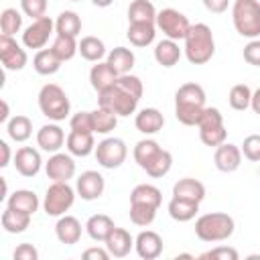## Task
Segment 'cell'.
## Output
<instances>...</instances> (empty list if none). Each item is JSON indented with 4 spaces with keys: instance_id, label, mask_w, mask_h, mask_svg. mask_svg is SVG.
Wrapping results in <instances>:
<instances>
[{
    "instance_id": "f907efd6",
    "label": "cell",
    "mask_w": 260,
    "mask_h": 260,
    "mask_svg": "<svg viewBox=\"0 0 260 260\" xmlns=\"http://www.w3.org/2000/svg\"><path fill=\"white\" fill-rule=\"evenodd\" d=\"M242 55H244V61L248 65L260 67V39H250V43L244 47Z\"/></svg>"
},
{
    "instance_id": "4dcf8cb0",
    "label": "cell",
    "mask_w": 260,
    "mask_h": 260,
    "mask_svg": "<svg viewBox=\"0 0 260 260\" xmlns=\"http://www.w3.org/2000/svg\"><path fill=\"white\" fill-rule=\"evenodd\" d=\"M61 59L55 55V51L49 47V49H41L35 53L32 57V67L39 75H53L61 69Z\"/></svg>"
},
{
    "instance_id": "9f6ffc18",
    "label": "cell",
    "mask_w": 260,
    "mask_h": 260,
    "mask_svg": "<svg viewBox=\"0 0 260 260\" xmlns=\"http://www.w3.org/2000/svg\"><path fill=\"white\" fill-rule=\"evenodd\" d=\"M250 108L254 110V114L260 116V87L256 91H252V102H250Z\"/></svg>"
},
{
    "instance_id": "bcb514c9",
    "label": "cell",
    "mask_w": 260,
    "mask_h": 260,
    "mask_svg": "<svg viewBox=\"0 0 260 260\" xmlns=\"http://www.w3.org/2000/svg\"><path fill=\"white\" fill-rule=\"evenodd\" d=\"M242 154L252 160V162H260V134H250L244 138L242 142Z\"/></svg>"
},
{
    "instance_id": "52a82bcc",
    "label": "cell",
    "mask_w": 260,
    "mask_h": 260,
    "mask_svg": "<svg viewBox=\"0 0 260 260\" xmlns=\"http://www.w3.org/2000/svg\"><path fill=\"white\" fill-rule=\"evenodd\" d=\"M75 189L69 183H59L53 181L47 191H45V199H43V209L47 215L51 217H61L65 215V211L71 209V205L75 203Z\"/></svg>"
},
{
    "instance_id": "d4e9b609",
    "label": "cell",
    "mask_w": 260,
    "mask_h": 260,
    "mask_svg": "<svg viewBox=\"0 0 260 260\" xmlns=\"http://www.w3.org/2000/svg\"><path fill=\"white\" fill-rule=\"evenodd\" d=\"M6 207L32 215L39 209V197L30 189H16L12 195L6 197Z\"/></svg>"
},
{
    "instance_id": "74e56055",
    "label": "cell",
    "mask_w": 260,
    "mask_h": 260,
    "mask_svg": "<svg viewBox=\"0 0 260 260\" xmlns=\"http://www.w3.org/2000/svg\"><path fill=\"white\" fill-rule=\"evenodd\" d=\"M171 167H173V154H171L169 150L160 148V150L154 154V158L144 167V171H146L148 177L160 179V177H165V175L171 171Z\"/></svg>"
},
{
    "instance_id": "836d02e7",
    "label": "cell",
    "mask_w": 260,
    "mask_h": 260,
    "mask_svg": "<svg viewBox=\"0 0 260 260\" xmlns=\"http://www.w3.org/2000/svg\"><path fill=\"white\" fill-rule=\"evenodd\" d=\"M128 22H156V8L150 0H132L128 6Z\"/></svg>"
},
{
    "instance_id": "681fc988",
    "label": "cell",
    "mask_w": 260,
    "mask_h": 260,
    "mask_svg": "<svg viewBox=\"0 0 260 260\" xmlns=\"http://www.w3.org/2000/svg\"><path fill=\"white\" fill-rule=\"evenodd\" d=\"M223 124V116L217 108H203V114L199 118L197 128H211V126H221Z\"/></svg>"
},
{
    "instance_id": "4316f807",
    "label": "cell",
    "mask_w": 260,
    "mask_h": 260,
    "mask_svg": "<svg viewBox=\"0 0 260 260\" xmlns=\"http://www.w3.org/2000/svg\"><path fill=\"white\" fill-rule=\"evenodd\" d=\"M118 79V73L112 69V65L108 61H98L91 69H89V83L95 91H104L106 87H110L114 81Z\"/></svg>"
},
{
    "instance_id": "9a60e30c",
    "label": "cell",
    "mask_w": 260,
    "mask_h": 260,
    "mask_svg": "<svg viewBox=\"0 0 260 260\" xmlns=\"http://www.w3.org/2000/svg\"><path fill=\"white\" fill-rule=\"evenodd\" d=\"M213 162H215L217 171H221V173H234L242 165V148L238 144L223 142V144H219L215 148Z\"/></svg>"
},
{
    "instance_id": "ffe728a7",
    "label": "cell",
    "mask_w": 260,
    "mask_h": 260,
    "mask_svg": "<svg viewBox=\"0 0 260 260\" xmlns=\"http://www.w3.org/2000/svg\"><path fill=\"white\" fill-rule=\"evenodd\" d=\"M134 126H136L138 132L150 136V134H156V132L162 130V126H165V116H162L160 110H156V108H142V110L136 114V118H134Z\"/></svg>"
},
{
    "instance_id": "680465c9",
    "label": "cell",
    "mask_w": 260,
    "mask_h": 260,
    "mask_svg": "<svg viewBox=\"0 0 260 260\" xmlns=\"http://www.w3.org/2000/svg\"><path fill=\"white\" fill-rule=\"evenodd\" d=\"M112 2H114V0H91V4L98 6V8H108Z\"/></svg>"
},
{
    "instance_id": "7bdbcfd3",
    "label": "cell",
    "mask_w": 260,
    "mask_h": 260,
    "mask_svg": "<svg viewBox=\"0 0 260 260\" xmlns=\"http://www.w3.org/2000/svg\"><path fill=\"white\" fill-rule=\"evenodd\" d=\"M22 28V14L16 8H4L0 14V30L2 35L14 37Z\"/></svg>"
},
{
    "instance_id": "484cf974",
    "label": "cell",
    "mask_w": 260,
    "mask_h": 260,
    "mask_svg": "<svg viewBox=\"0 0 260 260\" xmlns=\"http://www.w3.org/2000/svg\"><path fill=\"white\" fill-rule=\"evenodd\" d=\"M114 228H116L114 219L106 213H95L85 221V232L93 242H106V238L112 234Z\"/></svg>"
},
{
    "instance_id": "ee69618b",
    "label": "cell",
    "mask_w": 260,
    "mask_h": 260,
    "mask_svg": "<svg viewBox=\"0 0 260 260\" xmlns=\"http://www.w3.org/2000/svg\"><path fill=\"white\" fill-rule=\"evenodd\" d=\"M228 138V130L225 126H211V128H199V140L205 144V146H213L217 148L219 144H223Z\"/></svg>"
},
{
    "instance_id": "9c48e42d",
    "label": "cell",
    "mask_w": 260,
    "mask_h": 260,
    "mask_svg": "<svg viewBox=\"0 0 260 260\" xmlns=\"http://www.w3.org/2000/svg\"><path fill=\"white\" fill-rule=\"evenodd\" d=\"M126 156H128V146H126V142L122 138L110 136V138H104L102 142H98V146H95V160L104 169L122 167Z\"/></svg>"
},
{
    "instance_id": "1f68e13d",
    "label": "cell",
    "mask_w": 260,
    "mask_h": 260,
    "mask_svg": "<svg viewBox=\"0 0 260 260\" xmlns=\"http://www.w3.org/2000/svg\"><path fill=\"white\" fill-rule=\"evenodd\" d=\"M130 203H144V205H152V207H160L162 203V193L158 187L150 185V183H140L132 189L130 193Z\"/></svg>"
},
{
    "instance_id": "ba28073f",
    "label": "cell",
    "mask_w": 260,
    "mask_h": 260,
    "mask_svg": "<svg viewBox=\"0 0 260 260\" xmlns=\"http://www.w3.org/2000/svg\"><path fill=\"white\" fill-rule=\"evenodd\" d=\"M156 28L167 37V39H173V41H183L185 35L189 32L191 28V22L189 18L179 12L177 8H162L156 12Z\"/></svg>"
},
{
    "instance_id": "7402d4cb",
    "label": "cell",
    "mask_w": 260,
    "mask_h": 260,
    "mask_svg": "<svg viewBox=\"0 0 260 260\" xmlns=\"http://www.w3.org/2000/svg\"><path fill=\"white\" fill-rule=\"evenodd\" d=\"M173 197H183L201 203L205 199V185L193 177H183L173 185Z\"/></svg>"
},
{
    "instance_id": "7dc6e473",
    "label": "cell",
    "mask_w": 260,
    "mask_h": 260,
    "mask_svg": "<svg viewBox=\"0 0 260 260\" xmlns=\"http://www.w3.org/2000/svg\"><path fill=\"white\" fill-rule=\"evenodd\" d=\"M69 128L75 132H93V120H91V112H77L69 118Z\"/></svg>"
},
{
    "instance_id": "ac0fdd59",
    "label": "cell",
    "mask_w": 260,
    "mask_h": 260,
    "mask_svg": "<svg viewBox=\"0 0 260 260\" xmlns=\"http://www.w3.org/2000/svg\"><path fill=\"white\" fill-rule=\"evenodd\" d=\"M104 244H106L110 256H114V258H124V256H128L130 250L134 248V238L130 236L128 230L116 225V228L112 230V234L106 238Z\"/></svg>"
},
{
    "instance_id": "6f0895ef",
    "label": "cell",
    "mask_w": 260,
    "mask_h": 260,
    "mask_svg": "<svg viewBox=\"0 0 260 260\" xmlns=\"http://www.w3.org/2000/svg\"><path fill=\"white\" fill-rule=\"evenodd\" d=\"M8 114H10V110H8V102L6 100H2V114H0V124H6L10 118H8Z\"/></svg>"
},
{
    "instance_id": "d590c367",
    "label": "cell",
    "mask_w": 260,
    "mask_h": 260,
    "mask_svg": "<svg viewBox=\"0 0 260 260\" xmlns=\"http://www.w3.org/2000/svg\"><path fill=\"white\" fill-rule=\"evenodd\" d=\"M79 55H81L85 61L98 63V61H102V59L108 55V51H106V45H104L102 39L89 35V37H83V39L79 41Z\"/></svg>"
},
{
    "instance_id": "6125c7cd",
    "label": "cell",
    "mask_w": 260,
    "mask_h": 260,
    "mask_svg": "<svg viewBox=\"0 0 260 260\" xmlns=\"http://www.w3.org/2000/svg\"><path fill=\"white\" fill-rule=\"evenodd\" d=\"M258 175H260V171H258Z\"/></svg>"
},
{
    "instance_id": "f6af8a7d",
    "label": "cell",
    "mask_w": 260,
    "mask_h": 260,
    "mask_svg": "<svg viewBox=\"0 0 260 260\" xmlns=\"http://www.w3.org/2000/svg\"><path fill=\"white\" fill-rule=\"evenodd\" d=\"M199 258L201 260H238L240 254L232 246H217V248H211V250L199 254Z\"/></svg>"
},
{
    "instance_id": "816d5d0a",
    "label": "cell",
    "mask_w": 260,
    "mask_h": 260,
    "mask_svg": "<svg viewBox=\"0 0 260 260\" xmlns=\"http://www.w3.org/2000/svg\"><path fill=\"white\" fill-rule=\"evenodd\" d=\"M14 260H37L39 258V250L32 246V244H18L14 254H12Z\"/></svg>"
},
{
    "instance_id": "f35d334b",
    "label": "cell",
    "mask_w": 260,
    "mask_h": 260,
    "mask_svg": "<svg viewBox=\"0 0 260 260\" xmlns=\"http://www.w3.org/2000/svg\"><path fill=\"white\" fill-rule=\"evenodd\" d=\"M51 49L55 51V55L61 61H69L79 53V43L75 41V37H67V35H57L55 32V41H53Z\"/></svg>"
},
{
    "instance_id": "cb8c5ba5",
    "label": "cell",
    "mask_w": 260,
    "mask_h": 260,
    "mask_svg": "<svg viewBox=\"0 0 260 260\" xmlns=\"http://www.w3.org/2000/svg\"><path fill=\"white\" fill-rule=\"evenodd\" d=\"M181 59V47L179 41L162 39L154 45V61L162 67H175Z\"/></svg>"
},
{
    "instance_id": "8d00e7d4",
    "label": "cell",
    "mask_w": 260,
    "mask_h": 260,
    "mask_svg": "<svg viewBox=\"0 0 260 260\" xmlns=\"http://www.w3.org/2000/svg\"><path fill=\"white\" fill-rule=\"evenodd\" d=\"M91 120H93V132L95 134H110L118 126V116L112 110L102 108V106H98L91 112Z\"/></svg>"
},
{
    "instance_id": "db71d44e",
    "label": "cell",
    "mask_w": 260,
    "mask_h": 260,
    "mask_svg": "<svg viewBox=\"0 0 260 260\" xmlns=\"http://www.w3.org/2000/svg\"><path fill=\"white\" fill-rule=\"evenodd\" d=\"M203 6H205L209 12H213V14H221V12L228 10L230 0H203Z\"/></svg>"
},
{
    "instance_id": "7c38bea8",
    "label": "cell",
    "mask_w": 260,
    "mask_h": 260,
    "mask_svg": "<svg viewBox=\"0 0 260 260\" xmlns=\"http://www.w3.org/2000/svg\"><path fill=\"white\" fill-rule=\"evenodd\" d=\"M45 173L51 181H59V183H69V179H73L75 175V160L73 154L67 152H53L49 156V160L45 162Z\"/></svg>"
},
{
    "instance_id": "277c9868",
    "label": "cell",
    "mask_w": 260,
    "mask_h": 260,
    "mask_svg": "<svg viewBox=\"0 0 260 260\" xmlns=\"http://www.w3.org/2000/svg\"><path fill=\"white\" fill-rule=\"evenodd\" d=\"M234 217L223 211L203 213L195 221V236L201 242H223L234 234Z\"/></svg>"
},
{
    "instance_id": "5b68a950",
    "label": "cell",
    "mask_w": 260,
    "mask_h": 260,
    "mask_svg": "<svg viewBox=\"0 0 260 260\" xmlns=\"http://www.w3.org/2000/svg\"><path fill=\"white\" fill-rule=\"evenodd\" d=\"M232 22L240 37H260V0H234Z\"/></svg>"
},
{
    "instance_id": "30bf717a",
    "label": "cell",
    "mask_w": 260,
    "mask_h": 260,
    "mask_svg": "<svg viewBox=\"0 0 260 260\" xmlns=\"http://www.w3.org/2000/svg\"><path fill=\"white\" fill-rule=\"evenodd\" d=\"M53 32H55V20L45 14V16H41V18L32 20V22L24 28V32H22V45H24L26 49H37V51H41V49H45V45L49 43V39L53 37Z\"/></svg>"
},
{
    "instance_id": "7a4b0ae2",
    "label": "cell",
    "mask_w": 260,
    "mask_h": 260,
    "mask_svg": "<svg viewBox=\"0 0 260 260\" xmlns=\"http://www.w3.org/2000/svg\"><path fill=\"white\" fill-rule=\"evenodd\" d=\"M205 108V89L195 83H183L175 91V118L185 126H197Z\"/></svg>"
},
{
    "instance_id": "44dd1931",
    "label": "cell",
    "mask_w": 260,
    "mask_h": 260,
    "mask_svg": "<svg viewBox=\"0 0 260 260\" xmlns=\"http://www.w3.org/2000/svg\"><path fill=\"white\" fill-rule=\"evenodd\" d=\"M65 146H67V152L73 154V156H89L91 152H95V140H93L91 132H75V130H71L67 134Z\"/></svg>"
},
{
    "instance_id": "c3c4849f",
    "label": "cell",
    "mask_w": 260,
    "mask_h": 260,
    "mask_svg": "<svg viewBox=\"0 0 260 260\" xmlns=\"http://www.w3.org/2000/svg\"><path fill=\"white\" fill-rule=\"evenodd\" d=\"M20 8L26 16H30L32 20L45 16L47 12V0H20Z\"/></svg>"
},
{
    "instance_id": "e0dca14e",
    "label": "cell",
    "mask_w": 260,
    "mask_h": 260,
    "mask_svg": "<svg viewBox=\"0 0 260 260\" xmlns=\"http://www.w3.org/2000/svg\"><path fill=\"white\" fill-rule=\"evenodd\" d=\"M65 140H67V136H65V132H63V128L59 124H45L37 132L39 148L45 150V152H51V154L59 152V148L65 144Z\"/></svg>"
},
{
    "instance_id": "83f0119b",
    "label": "cell",
    "mask_w": 260,
    "mask_h": 260,
    "mask_svg": "<svg viewBox=\"0 0 260 260\" xmlns=\"http://www.w3.org/2000/svg\"><path fill=\"white\" fill-rule=\"evenodd\" d=\"M167 211L169 215L175 219V221H191L197 211H199V203L197 201H191V199H183V197H171L169 205H167Z\"/></svg>"
},
{
    "instance_id": "e575fe53",
    "label": "cell",
    "mask_w": 260,
    "mask_h": 260,
    "mask_svg": "<svg viewBox=\"0 0 260 260\" xmlns=\"http://www.w3.org/2000/svg\"><path fill=\"white\" fill-rule=\"evenodd\" d=\"M55 32L77 39V35L81 32V18H79V14L73 12V10H63L55 18Z\"/></svg>"
},
{
    "instance_id": "d6a6232c",
    "label": "cell",
    "mask_w": 260,
    "mask_h": 260,
    "mask_svg": "<svg viewBox=\"0 0 260 260\" xmlns=\"http://www.w3.org/2000/svg\"><path fill=\"white\" fill-rule=\"evenodd\" d=\"M6 132L10 136V140L14 142H26L32 134V122L28 116H22V114H16L12 116L8 122H6Z\"/></svg>"
},
{
    "instance_id": "11a10c76",
    "label": "cell",
    "mask_w": 260,
    "mask_h": 260,
    "mask_svg": "<svg viewBox=\"0 0 260 260\" xmlns=\"http://www.w3.org/2000/svg\"><path fill=\"white\" fill-rule=\"evenodd\" d=\"M0 152H2L0 167H8V165H10V146H8L6 140H0Z\"/></svg>"
},
{
    "instance_id": "b9f144b4",
    "label": "cell",
    "mask_w": 260,
    "mask_h": 260,
    "mask_svg": "<svg viewBox=\"0 0 260 260\" xmlns=\"http://www.w3.org/2000/svg\"><path fill=\"white\" fill-rule=\"evenodd\" d=\"M228 102L234 110L238 112H244L250 108V102H252V89L246 85V83H236L232 89H230V95H228Z\"/></svg>"
},
{
    "instance_id": "6da1fadb",
    "label": "cell",
    "mask_w": 260,
    "mask_h": 260,
    "mask_svg": "<svg viewBox=\"0 0 260 260\" xmlns=\"http://www.w3.org/2000/svg\"><path fill=\"white\" fill-rule=\"evenodd\" d=\"M142 91L144 87L140 77L132 73L118 75V79L110 87H106L104 91H98V106L112 110L116 116H130L136 112Z\"/></svg>"
},
{
    "instance_id": "94428289",
    "label": "cell",
    "mask_w": 260,
    "mask_h": 260,
    "mask_svg": "<svg viewBox=\"0 0 260 260\" xmlns=\"http://www.w3.org/2000/svg\"><path fill=\"white\" fill-rule=\"evenodd\" d=\"M69 2H81V0H69Z\"/></svg>"
},
{
    "instance_id": "91938a15",
    "label": "cell",
    "mask_w": 260,
    "mask_h": 260,
    "mask_svg": "<svg viewBox=\"0 0 260 260\" xmlns=\"http://www.w3.org/2000/svg\"><path fill=\"white\" fill-rule=\"evenodd\" d=\"M0 181H2V195H0V199H6V195H8V187H6V179L2 177Z\"/></svg>"
},
{
    "instance_id": "4fadbf2b",
    "label": "cell",
    "mask_w": 260,
    "mask_h": 260,
    "mask_svg": "<svg viewBox=\"0 0 260 260\" xmlns=\"http://www.w3.org/2000/svg\"><path fill=\"white\" fill-rule=\"evenodd\" d=\"M104 189H106V181H104V177L98 171H83L77 177L75 191H77V195L83 201H95V199H100L102 193H104Z\"/></svg>"
},
{
    "instance_id": "603a6c76",
    "label": "cell",
    "mask_w": 260,
    "mask_h": 260,
    "mask_svg": "<svg viewBox=\"0 0 260 260\" xmlns=\"http://www.w3.org/2000/svg\"><path fill=\"white\" fill-rule=\"evenodd\" d=\"M126 37L130 45L134 47H148L156 37V24L154 22H128Z\"/></svg>"
},
{
    "instance_id": "f1b7e54d",
    "label": "cell",
    "mask_w": 260,
    "mask_h": 260,
    "mask_svg": "<svg viewBox=\"0 0 260 260\" xmlns=\"http://www.w3.org/2000/svg\"><path fill=\"white\" fill-rule=\"evenodd\" d=\"M30 217L28 213L24 211H16V209H10L6 207L2 211V217H0V223H2V230L6 234H22L26 232V228L30 225Z\"/></svg>"
},
{
    "instance_id": "3957f363",
    "label": "cell",
    "mask_w": 260,
    "mask_h": 260,
    "mask_svg": "<svg viewBox=\"0 0 260 260\" xmlns=\"http://www.w3.org/2000/svg\"><path fill=\"white\" fill-rule=\"evenodd\" d=\"M183 41H185V57L191 65H203L215 53V39L205 22L191 24Z\"/></svg>"
},
{
    "instance_id": "60d3db41",
    "label": "cell",
    "mask_w": 260,
    "mask_h": 260,
    "mask_svg": "<svg viewBox=\"0 0 260 260\" xmlns=\"http://www.w3.org/2000/svg\"><path fill=\"white\" fill-rule=\"evenodd\" d=\"M158 207L144 205V203H130V221L138 228H148L156 217Z\"/></svg>"
},
{
    "instance_id": "d6986e66",
    "label": "cell",
    "mask_w": 260,
    "mask_h": 260,
    "mask_svg": "<svg viewBox=\"0 0 260 260\" xmlns=\"http://www.w3.org/2000/svg\"><path fill=\"white\" fill-rule=\"evenodd\" d=\"M55 236L65 246L77 244L81 240V221L73 215H61L55 223Z\"/></svg>"
},
{
    "instance_id": "ab89813d",
    "label": "cell",
    "mask_w": 260,
    "mask_h": 260,
    "mask_svg": "<svg viewBox=\"0 0 260 260\" xmlns=\"http://www.w3.org/2000/svg\"><path fill=\"white\" fill-rule=\"evenodd\" d=\"M160 150V144L156 142V140H152V138H142V140H138L136 142V146H134V160H136V165L140 167V169H144L152 158H154V154Z\"/></svg>"
},
{
    "instance_id": "8992f818",
    "label": "cell",
    "mask_w": 260,
    "mask_h": 260,
    "mask_svg": "<svg viewBox=\"0 0 260 260\" xmlns=\"http://www.w3.org/2000/svg\"><path fill=\"white\" fill-rule=\"evenodd\" d=\"M39 110L43 116H47L53 122H61L69 116L71 110V102L65 93V89L57 83H45L39 91Z\"/></svg>"
},
{
    "instance_id": "5bb4252c",
    "label": "cell",
    "mask_w": 260,
    "mask_h": 260,
    "mask_svg": "<svg viewBox=\"0 0 260 260\" xmlns=\"http://www.w3.org/2000/svg\"><path fill=\"white\" fill-rule=\"evenodd\" d=\"M43 167V158H41V152L32 146H20L16 152H14V169L18 175L30 179V177H37L39 171Z\"/></svg>"
},
{
    "instance_id": "f546056e",
    "label": "cell",
    "mask_w": 260,
    "mask_h": 260,
    "mask_svg": "<svg viewBox=\"0 0 260 260\" xmlns=\"http://www.w3.org/2000/svg\"><path fill=\"white\" fill-rule=\"evenodd\" d=\"M106 61L112 65V69H114L118 75H126V73L132 71L136 57H134L132 49H128V47H114V49L108 53V59H106Z\"/></svg>"
},
{
    "instance_id": "f5cc1de1",
    "label": "cell",
    "mask_w": 260,
    "mask_h": 260,
    "mask_svg": "<svg viewBox=\"0 0 260 260\" xmlns=\"http://www.w3.org/2000/svg\"><path fill=\"white\" fill-rule=\"evenodd\" d=\"M83 258L85 260H108L110 258V252H108V248H87L85 252H83Z\"/></svg>"
},
{
    "instance_id": "8fae6325",
    "label": "cell",
    "mask_w": 260,
    "mask_h": 260,
    "mask_svg": "<svg viewBox=\"0 0 260 260\" xmlns=\"http://www.w3.org/2000/svg\"><path fill=\"white\" fill-rule=\"evenodd\" d=\"M0 61L6 71H20L28 63V55L12 37L0 35Z\"/></svg>"
},
{
    "instance_id": "2e32d148",
    "label": "cell",
    "mask_w": 260,
    "mask_h": 260,
    "mask_svg": "<svg viewBox=\"0 0 260 260\" xmlns=\"http://www.w3.org/2000/svg\"><path fill=\"white\" fill-rule=\"evenodd\" d=\"M134 248L142 260H154L162 254V238L152 230H142L134 240Z\"/></svg>"
}]
</instances>
